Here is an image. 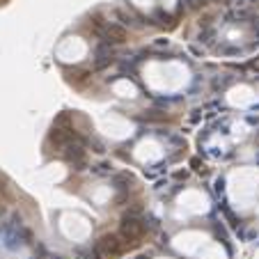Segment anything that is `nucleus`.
<instances>
[{
    "label": "nucleus",
    "mask_w": 259,
    "mask_h": 259,
    "mask_svg": "<svg viewBox=\"0 0 259 259\" xmlns=\"http://www.w3.org/2000/svg\"><path fill=\"white\" fill-rule=\"evenodd\" d=\"M119 234H122L126 241H138L142 234H145V223H142V218H138L136 213H128L126 218L122 220Z\"/></svg>",
    "instance_id": "obj_1"
},
{
    "label": "nucleus",
    "mask_w": 259,
    "mask_h": 259,
    "mask_svg": "<svg viewBox=\"0 0 259 259\" xmlns=\"http://www.w3.org/2000/svg\"><path fill=\"white\" fill-rule=\"evenodd\" d=\"M101 37H103L106 44H124L126 37H128V32H126V28L119 25V23H108V25H103Z\"/></svg>",
    "instance_id": "obj_2"
},
{
    "label": "nucleus",
    "mask_w": 259,
    "mask_h": 259,
    "mask_svg": "<svg viewBox=\"0 0 259 259\" xmlns=\"http://www.w3.org/2000/svg\"><path fill=\"white\" fill-rule=\"evenodd\" d=\"M124 248H126V245H124L115 234H108V236H103V239L99 241V250L106 252L108 257H117V254H122Z\"/></svg>",
    "instance_id": "obj_3"
},
{
    "label": "nucleus",
    "mask_w": 259,
    "mask_h": 259,
    "mask_svg": "<svg viewBox=\"0 0 259 259\" xmlns=\"http://www.w3.org/2000/svg\"><path fill=\"white\" fill-rule=\"evenodd\" d=\"M94 69H103L108 67V64L113 62V53H110V49H106V46H99L97 51H94Z\"/></svg>",
    "instance_id": "obj_4"
},
{
    "label": "nucleus",
    "mask_w": 259,
    "mask_h": 259,
    "mask_svg": "<svg viewBox=\"0 0 259 259\" xmlns=\"http://www.w3.org/2000/svg\"><path fill=\"white\" fill-rule=\"evenodd\" d=\"M186 3V7H204L209 0H181V5Z\"/></svg>",
    "instance_id": "obj_5"
},
{
    "label": "nucleus",
    "mask_w": 259,
    "mask_h": 259,
    "mask_svg": "<svg viewBox=\"0 0 259 259\" xmlns=\"http://www.w3.org/2000/svg\"><path fill=\"white\" fill-rule=\"evenodd\" d=\"M252 67H254V69H257V71H259V60H254V62H252Z\"/></svg>",
    "instance_id": "obj_6"
}]
</instances>
